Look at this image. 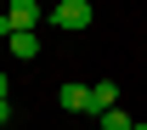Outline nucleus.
Segmentation results:
<instances>
[{
  "mask_svg": "<svg viewBox=\"0 0 147 130\" xmlns=\"http://www.w3.org/2000/svg\"><path fill=\"white\" fill-rule=\"evenodd\" d=\"M6 45H11V57H17V62H28V57H40V34H23V28H17L11 40H6Z\"/></svg>",
  "mask_w": 147,
  "mask_h": 130,
  "instance_id": "nucleus-4",
  "label": "nucleus"
},
{
  "mask_svg": "<svg viewBox=\"0 0 147 130\" xmlns=\"http://www.w3.org/2000/svg\"><path fill=\"white\" fill-rule=\"evenodd\" d=\"M0 40H11V17H6V11H0Z\"/></svg>",
  "mask_w": 147,
  "mask_h": 130,
  "instance_id": "nucleus-7",
  "label": "nucleus"
},
{
  "mask_svg": "<svg viewBox=\"0 0 147 130\" xmlns=\"http://www.w3.org/2000/svg\"><path fill=\"white\" fill-rule=\"evenodd\" d=\"M130 130H147V125H142V119H136V125H130Z\"/></svg>",
  "mask_w": 147,
  "mask_h": 130,
  "instance_id": "nucleus-10",
  "label": "nucleus"
},
{
  "mask_svg": "<svg viewBox=\"0 0 147 130\" xmlns=\"http://www.w3.org/2000/svg\"><path fill=\"white\" fill-rule=\"evenodd\" d=\"M6 17H11V34H34L40 28V0H11V6H6Z\"/></svg>",
  "mask_w": 147,
  "mask_h": 130,
  "instance_id": "nucleus-3",
  "label": "nucleus"
},
{
  "mask_svg": "<svg viewBox=\"0 0 147 130\" xmlns=\"http://www.w3.org/2000/svg\"><path fill=\"white\" fill-rule=\"evenodd\" d=\"M51 23L57 28H85V23H91V0H57Z\"/></svg>",
  "mask_w": 147,
  "mask_h": 130,
  "instance_id": "nucleus-1",
  "label": "nucleus"
},
{
  "mask_svg": "<svg viewBox=\"0 0 147 130\" xmlns=\"http://www.w3.org/2000/svg\"><path fill=\"white\" fill-rule=\"evenodd\" d=\"M108 108H119V85H113V79H96L91 96H85V113H91V119H102Z\"/></svg>",
  "mask_w": 147,
  "mask_h": 130,
  "instance_id": "nucleus-2",
  "label": "nucleus"
},
{
  "mask_svg": "<svg viewBox=\"0 0 147 130\" xmlns=\"http://www.w3.org/2000/svg\"><path fill=\"white\" fill-rule=\"evenodd\" d=\"M130 125H136V119H130L125 108H108L102 119H96V130H130Z\"/></svg>",
  "mask_w": 147,
  "mask_h": 130,
  "instance_id": "nucleus-5",
  "label": "nucleus"
},
{
  "mask_svg": "<svg viewBox=\"0 0 147 130\" xmlns=\"http://www.w3.org/2000/svg\"><path fill=\"white\" fill-rule=\"evenodd\" d=\"M85 96H91V85H62V108L85 113Z\"/></svg>",
  "mask_w": 147,
  "mask_h": 130,
  "instance_id": "nucleus-6",
  "label": "nucleus"
},
{
  "mask_svg": "<svg viewBox=\"0 0 147 130\" xmlns=\"http://www.w3.org/2000/svg\"><path fill=\"white\" fill-rule=\"evenodd\" d=\"M6 119H11V102H0V125H6Z\"/></svg>",
  "mask_w": 147,
  "mask_h": 130,
  "instance_id": "nucleus-8",
  "label": "nucleus"
},
{
  "mask_svg": "<svg viewBox=\"0 0 147 130\" xmlns=\"http://www.w3.org/2000/svg\"><path fill=\"white\" fill-rule=\"evenodd\" d=\"M0 102H6V74H0Z\"/></svg>",
  "mask_w": 147,
  "mask_h": 130,
  "instance_id": "nucleus-9",
  "label": "nucleus"
}]
</instances>
